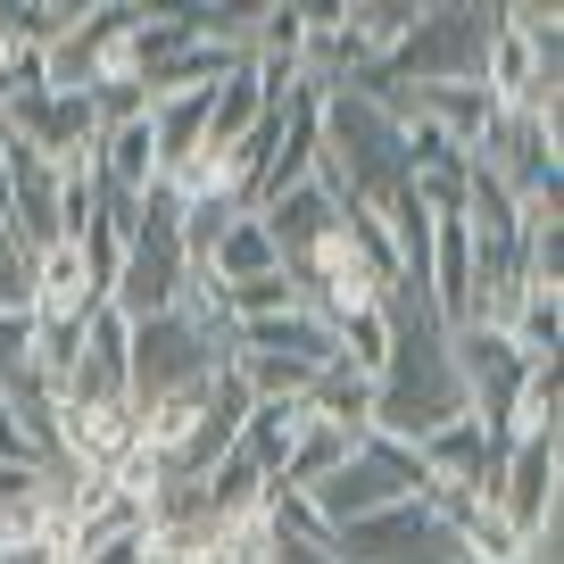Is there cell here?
I'll list each match as a JSON object with an SVG mask.
<instances>
[{
    "instance_id": "obj_1",
    "label": "cell",
    "mask_w": 564,
    "mask_h": 564,
    "mask_svg": "<svg viewBox=\"0 0 564 564\" xmlns=\"http://www.w3.org/2000/svg\"><path fill=\"white\" fill-rule=\"evenodd\" d=\"M382 316H390V357H382V373H373V432L399 441V448H423L441 423L474 415V399H465L448 324L432 316V291H423V282L390 274Z\"/></svg>"
},
{
    "instance_id": "obj_8",
    "label": "cell",
    "mask_w": 564,
    "mask_h": 564,
    "mask_svg": "<svg viewBox=\"0 0 564 564\" xmlns=\"http://www.w3.org/2000/svg\"><path fill=\"white\" fill-rule=\"evenodd\" d=\"M258 225H265V241H274V258H282V265H300L307 249H316L324 232L340 225V199H333V183H324V175H307V183H291V192L265 199Z\"/></svg>"
},
{
    "instance_id": "obj_10",
    "label": "cell",
    "mask_w": 564,
    "mask_h": 564,
    "mask_svg": "<svg viewBox=\"0 0 564 564\" xmlns=\"http://www.w3.org/2000/svg\"><path fill=\"white\" fill-rule=\"evenodd\" d=\"M357 441H366V432H340V423H324V415H300L291 457H282V474H274V490H316L324 474H340V465H349Z\"/></svg>"
},
{
    "instance_id": "obj_13",
    "label": "cell",
    "mask_w": 564,
    "mask_h": 564,
    "mask_svg": "<svg viewBox=\"0 0 564 564\" xmlns=\"http://www.w3.org/2000/svg\"><path fill=\"white\" fill-rule=\"evenodd\" d=\"M0 564H51V547H0Z\"/></svg>"
},
{
    "instance_id": "obj_3",
    "label": "cell",
    "mask_w": 564,
    "mask_h": 564,
    "mask_svg": "<svg viewBox=\"0 0 564 564\" xmlns=\"http://www.w3.org/2000/svg\"><path fill=\"white\" fill-rule=\"evenodd\" d=\"M183 199L166 192V183H150L133 208V225H124V258H117V282H108V307H117L124 324L141 316H166V307L192 300V258H183Z\"/></svg>"
},
{
    "instance_id": "obj_6",
    "label": "cell",
    "mask_w": 564,
    "mask_h": 564,
    "mask_svg": "<svg viewBox=\"0 0 564 564\" xmlns=\"http://www.w3.org/2000/svg\"><path fill=\"white\" fill-rule=\"evenodd\" d=\"M58 406H133L124 382V316L117 307H91L84 333H75V366L58 382Z\"/></svg>"
},
{
    "instance_id": "obj_4",
    "label": "cell",
    "mask_w": 564,
    "mask_h": 564,
    "mask_svg": "<svg viewBox=\"0 0 564 564\" xmlns=\"http://www.w3.org/2000/svg\"><path fill=\"white\" fill-rule=\"evenodd\" d=\"M423 490H432V474H423L415 448L366 432V441L349 448V465L324 474L316 490H300V498L324 514V531H340V523H357V514H382V507H399V498H423Z\"/></svg>"
},
{
    "instance_id": "obj_5",
    "label": "cell",
    "mask_w": 564,
    "mask_h": 564,
    "mask_svg": "<svg viewBox=\"0 0 564 564\" xmlns=\"http://www.w3.org/2000/svg\"><path fill=\"white\" fill-rule=\"evenodd\" d=\"M324 547H333V564H457V531L423 507V498L357 514V523H340Z\"/></svg>"
},
{
    "instance_id": "obj_9",
    "label": "cell",
    "mask_w": 564,
    "mask_h": 564,
    "mask_svg": "<svg viewBox=\"0 0 564 564\" xmlns=\"http://www.w3.org/2000/svg\"><path fill=\"white\" fill-rule=\"evenodd\" d=\"M91 307H108V300H100V282H91L84 249H75V241L34 249V307H25V316H42V324H84Z\"/></svg>"
},
{
    "instance_id": "obj_11",
    "label": "cell",
    "mask_w": 564,
    "mask_h": 564,
    "mask_svg": "<svg viewBox=\"0 0 564 564\" xmlns=\"http://www.w3.org/2000/svg\"><path fill=\"white\" fill-rule=\"evenodd\" d=\"M274 241H265V225L258 216H232L225 232H216V249H208V265H199V282L208 291H225V282H249V274H274Z\"/></svg>"
},
{
    "instance_id": "obj_12",
    "label": "cell",
    "mask_w": 564,
    "mask_h": 564,
    "mask_svg": "<svg viewBox=\"0 0 564 564\" xmlns=\"http://www.w3.org/2000/svg\"><path fill=\"white\" fill-rule=\"evenodd\" d=\"M258 117H274V108H265L258 75H249V58H241V67H232L225 84L208 91V150H232V141H241V133H249Z\"/></svg>"
},
{
    "instance_id": "obj_7",
    "label": "cell",
    "mask_w": 564,
    "mask_h": 564,
    "mask_svg": "<svg viewBox=\"0 0 564 564\" xmlns=\"http://www.w3.org/2000/svg\"><path fill=\"white\" fill-rule=\"evenodd\" d=\"M490 507L507 514L523 540L556 523V441H507V465H498Z\"/></svg>"
},
{
    "instance_id": "obj_2",
    "label": "cell",
    "mask_w": 564,
    "mask_h": 564,
    "mask_svg": "<svg viewBox=\"0 0 564 564\" xmlns=\"http://www.w3.org/2000/svg\"><path fill=\"white\" fill-rule=\"evenodd\" d=\"M225 366H232V324L216 316V300L199 291V274H192V300L183 307L124 324V382H133V406L208 390Z\"/></svg>"
}]
</instances>
